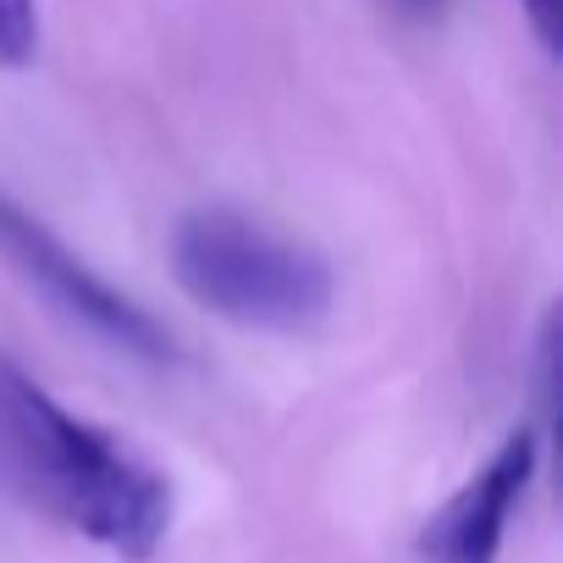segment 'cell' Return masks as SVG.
Returning <instances> with one entry per match:
<instances>
[{
  "mask_svg": "<svg viewBox=\"0 0 563 563\" xmlns=\"http://www.w3.org/2000/svg\"><path fill=\"white\" fill-rule=\"evenodd\" d=\"M536 459H541L536 431H508L503 448L420 525L415 541L420 563H497L508 519L536 475Z\"/></svg>",
  "mask_w": 563,
  "mask_h": 563,
  "instance_id": "cell-4",
  "label": "cell"
},
{
  "mask_svg": "<svg viewBox=\"0 0 563 563\" xmlns=\"http://www.w3.org/2000/svg\"><path fill=\"white\" fill-rule=\"evenodd\" d=\"M40 56V7L34 0H0V67H29Z\"/></svg>",
  "mask_w": 563,
  "mask_h": 563,
  "instance_id": "cell-5",
  "label": "cell"
},
{
  "mask_svg": "<svg viewBox=\"0 0 563 563\" xmlns=\"http://www.w3.org/2000/svg\"><path fill=\"white\" fill-rule=\"evenodd\" d=\"M0 475L62 530L122 563H150L172 530V481L117 431L73 415L0 354Z\"/></svg>",
  "mask_w": 563,
  "mask_h": 563,
  "instance_id": "cell-1",
  "label": "cell"
},
{
  "mask_svg": "<svg viewBox=\"0 0 563 563\" xmlns=\"http://www.w3.org/2000/svg\"><path fill=\"white\" fill-rule=\"evenodd\" d=\"M172 282L216 321L265 338H299L332 310V265L243 210H188L166 243Z\"/></svg>",
  "mask_w": 563,
  "mask_h": 563,
  "instance_id": "cell-2",
  "label": "cell"
},
{
  "mask_svg": "<svg viewBox=\"0 0 563 563\" xmlns=\"http://www.w3.org/2000/svg\"><path fill=\"white\" fill-rule=\"evenodd\" d=\"M0 260H7L56 316H67L73 327H84L106 349H117L128 360H144V365H172L177 360L172 332L144 305H133L128 294H117L100 271H89L84 254L67 249L12 194H0Z\"/></svg>",
  "mask_w": 563,
  "mask_h": 563,
  "instance_id": "cell-3",
  "label": "cell"
},
{
  "mask_svg": "<svg viewBox=\"0 0 563 563\" xmlns=\"http://www.w3.org/2000/svg\"><path fill=\"white\" fill-rule=\"evenodd\" d=\"M393 7H398L404 18H415V23H437V18L448 12V0H393Z\"/></svg>",
  "mask_w": 563,
  "mask_h": 563,
  "instance_id": "cell-7",
  "label": "cell"
},
{
  "mask_svg": "<svg viewBox=\"0 0 563 563\" xmlns=\"http://www.w3.org/2000/svg\"><path fill=\"white\" fill-rule=\"evenodd\" d=\"M525 18L541 40L547 56H558V29H563V0H525Z\"/></svg>",
  "mask_w": 563,
  "mask_h": 563,
  "instance_id": "cell-6",
  "label": "cell"
}]
</instances>
